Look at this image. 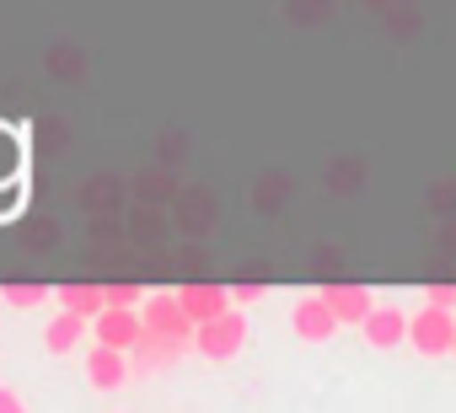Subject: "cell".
I'll return each instance as SVG.
<instances>
[{"instance_id":"cell-1","label":"cell","mask_w":456,"mask_h":413,"mask_svg":"<svg viewBox=\"0 0 456 413\" xmlns=\"http://www.w3.org/2000/svg\"><path fill=\"white\" fill-rule=\"evenodd\" d=\"M248 349V312L242 306H225L209 322H193V354L204 365H232Z\"/></svg>"},{"instance_id":"cell-2","label":"cell","mask_w":456,"mask_h":413,"mask_svg":"<svg viewBox=\"0 0 456 413\" xmlns=\"http://www.w3.org/2000/svg\"><path fill=\"white\" fill-rule=\"evenodd\" d=\"M451 333H456V312L429 306V301L408 312V349L419 360H451Z\"/></svg>"},{"instance_id":"cell-3","label":"cell","mask_w":456,"mask_h":413,"mask_svg":"<svg viewBox=\"0 0 456 413\" xmlns=\"http://www.w3.org/2000/svg\"><path fill=\"white\" fill-rule=\"evenodd\" d=\"M124 354H129V376H161V370H172L177 360H188V354H193V344L156 338V333H145V328H140V338H134Z\"/></svg>"},{"instance_id":"cell-4","label":"cell","mask_w":456,"mask_h":413,"mask_svg":"<svg viewBox=\"0 0 456 413\" xmlns=\"http://www.w3.org/2000/svg\"><path fill=\"white\" fill-rule=\"evenodd\" d=\"M140 328H145V333H156V338L193 344V322L183 317V306H177V296H172V290H156V296H145V301H140Z\"/></svg>"},{"instance_id":"cell-5","label":"cell","mask_w":456,"mask_h":413,"mask_svg":"<svg viewBox=\"0 0 456 413\" xmlns=\"http://www.w3.org/2000/svg\"><path fill=\"white\" fill-rule=\"evenodd\" d=\"M290 333L301 344H333L338 338V317L328 312L322 296H296L290 301Z\"/></svg>"},{"instance_id":"cell-6","label":"cell","mask_w":456,"mask_h":413,"mask_svg":"<svg viewBox=\"0 0 456 413\" xmlns=\"http://www.w3.org/2000/svg\"><path fill=\"white\" fill-rule=\"evenodd\" d=\"M360 338L376 349V354H397L403 344H408V312L403 306H370L365 312V322H360Z\"/></svg>"},{"instance_id":"cell-7","label":"cell","mask_w":456,"mask_h":413,"mask_svg":"<svg viewBox=\"0 0 456 413\" xmlns=\"http://www.w3.org/2000/svg\"><path fill=\"white\" fill-rule=\"evenodd\" d=\"M317 296L328 301V312L338 317V328H360V322H365V312L376 306L370 285H360V279H328Z\"/></svg>"},{"instance_id":"cell-8","label":"cell","mask_w":456,"mask_h":413,"mask_svg":"<svg viewBox=\"0 0 456 413\" xmlns=\"http://www.w3.org/2000/svg\"><path fill=\"white\" fill-rule=\"evenodd\" d=\"M81 376H86L92 392H118V386H129V354L124 349H108V344H92Z\"/></svg>"},{"instance_id":"cell-9","label":"cell","mask_w":456,"mask_h":413,"mask_svg":"<svg viewBox=\"0 0 456 413\" xmlns=\"http://www.w3.org/2000/svg\"><path fill=\"white\" fill-rule=\"evenodd\" d=\"M172 296H177V306H183L188 322H209V317H220L225 306H232V296H225L220 279H188V285H177Z\"/></svg>"},{"instance_id":"cell-10","label":"cell","mask_w":456,"mask_h":413,"mask_svg":"<svg viewBox=\"0 0 456 413\" xmlns=\"http://www.w3.org/2000/svg\"><path fill=\"white\" fill-rule=\"evenodd\" d=\"M140 338V306H102L92 317V344H108V349H129Z\"/></svg>"},{"instance_id":"cell-11","label":"cell","mask_w":456,"mask_h":413,"mask_svg":"<svg viewBox=\"0 0 456 413\" xmlns=\"http://www.w3.org/2000/svg\"><path fill=\"white\" fill-rule=\"evenodd\" d=\"M86 333H92V322H86V317H76V312H60V306H54V317L44 322L38 344H44L49 354H76Z\"/></svg>"},{"instance_id":"cell-12","label":"cell","mask_w":456,"mask_h":413,"mask_svg":"<svg viewBox=\"0 0 456 413\" xmlns=\"http://www.w3.org/2000/svg\"><path fill=\"white\" fill-rule=\"evenodd\" d=\"M49 296H54L60 312H76V317H86V322L102 312V285H92V279H65V285H54Z\"/></svg>"},{"instance_id":"cell-13","label":"cell","mask_w":456,"mask_h":413,"mask_svg":"<svg viewBox=\"0 0 456 413\" xmlns=\"http://www.w3.org/2000/svg\"><path fill=\"white\" fill-rule=\"evenodd\" d=\"M44 301H49L44 279H0V306L6 312H38Z\"/></svg>"},{"instance_id":"cell-14","label":"cell","mask_w":456,"mask_h":413,"mask_svg":"<svg viewBox=\"0 0 456 413\" xmlns=\"http://www.w3.org/2000/svg\"><path fill=\"white\" fill-rule=\"evenodd\" d=\"M145 285L140 279H102V306H140Z\"/></svg>"},{"instance_id":"cell-15","label":"cell","mask_w":456,"mask_h":413,"mask_svg":"<svg viewBox=\"0 0 456 413\" xmlns=\"http://www.w3.org/2000/svg\"><path fill=\"white\" fill-rule=\"evenodd\" d=\"M225 296H232V306H258L269 296V279H237V285H225Z\"/></svg>"},{"instance_id":"cell-16","label":"cell","mask_w":456,"mask_h":413,"mask_svg":"<svg viewBox=\"0 0 456 413\" xmlns=\"http://www.w3.org/2000/svg\"><path fill=\"white\" fill-rule=\"evenodd\" d=\"M17 161H22V150H17V134H6V129H0V182H6V177L17 172Z\"/></svg>"},{"instance_id":"cell-17","label":"cell","mask_w":456,"mask_h":413,"mask_svg":"<svg viewBox=\"0 0 456 413\" xmlns=\"http://www.w3.org/2000/svg\"><path fill=\"white\" fill-rule=\"evenodd\" d=\"M424 301H429V306H445V312H456V285H445V279H429V285H424Z\"/></svg>"},{"instance_id":"cell-18","label":"cell","mask_w":456,"mask_h":413,"mask_svg":"<svg viewBox=\"0 0 456 413\" xmlns=\"http://www.w3.org/2000/svg\"><path fill=\"white\" fill-rule=\"evenodd\" d=\"M0 413H33V408H28V397L17 386H0Z\"/></svg>"},{"instance_id":"cell-19","label":"cell","mask_w":456,"mask_h":413,"mask_svg":"<svg viewBox=\"0 0 456 413\" xmlns=\"http://www.w3.org/2000/svg\"><path fill=\"white\" fill-rule=\"evenodd\" d=\"M451 360H456V333H451Z\"/></svg>"}]
</instances>
